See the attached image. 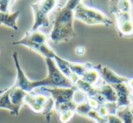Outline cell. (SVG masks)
<instances>
[{
	"label": "cell",
	"instance_id": "6da1fadb",
	"mask_svg": "<svg viewBox=\"0 0 133 123\" xmlns=\"http://www.w3.org/2000/svg\"><path fill=\"white\" fill-rule=\"evenodd\" d=\"M12 57H13L16 69H17V79L14 86L21 88L26 93H31L36 88H42V87H50V88H53V87L73 88L74 87V84L59 70L54 59H45L46 67H48V75L45 79H42L40 80H30L21 68L18 59V54L17 52H14Z\"/></svg>",
	"mask_w": 133,
	"mask_h": 123
},
{
	"label": "cell",
	"instance_id": "7a4b0ae2",
	"mask_svg": "<svg viewBox=\"0 0 133 123\" xmlns=\"http://www.w3.org/2000/svg\"><path fill=\"white\" fill-rule=\"evenodd\" d=\"M75 7L66 2L63 8L56 13L53 28L48 35V38L53 43L58 44L68 42L76 37L73 22H74Z\"/></svg>",
	"mask_w": 133,
	"mask_h": 123
},
{
	"label": "cell",
	"instance_id": "3957f363",
	"mask_svg": "<svg viewBox=\"0 0 133 123\" xmlns=\"http://www.w3.org/2000/svg\"><path fill=\"white\" fill-rule=\"evenodd\" d=\"M76 87L73 88H50V87H42L36 88L34 92H44L48 93L53 99L55 102V109L57 114L66 110H76L77 103L74 101V94L76 92ZM33 92V91H32Z\"/></svg>",
	"mask_w": 133,
	"mask_h": 123
},
{
	"label": "cell",
	"instance_id": "277c9868",
	"mask_svg": "<svg viewBox=\"0 0 133 123\" xmlns=\"http://www.w3.org/2000/svg\"><path fill=\"white\" fill-rule=\"evenodd\" d=\"M60 0H38L37 2L31 4L34 15V22L30 31L38 30L39 28L49 27V15L57 8Z\"/></svg>",
	"mask_w": 133,
	"mask_h": 123
},
{
	"label": "cell",
	"instance_id": "5b68a950",
	"mask_svg": "<svg viewBox=\"0 0 133 123\" xmlns=\"http://www.w3.org/2000/svg\"><path fill=\"white\" fill-rule=\"evenodd\" d=\"M74 17L89 26L103 25L109 27L112 25V20L106 14L94 8L86 6L83 3H80L75 8Z\"/></svg>",
	"mask_w": 133,
	"mask_h": 123
},
{
	"label": "cell",
	"instance_id": "8992f818",
	"mask_svg": "<svg viewBox=\"0 0 133 123\" xmlns=\"http://www.w3.org/2000/svg\"><path fill=\"white\" fill-rule=\"evenodd\" d=\"M25 103L36 113H42L46 120H51L52 110L55 109V102L49 95L37 94L35 92L28 93L25 98Z\"/></svg>",
	"mask_w": 133,
	"mask_h": 123
},
{
	"label": "cell",
	"instance_id": "52a82bcc",
	"mask_svg": "<svg viewBox=\"0 0 133 123\" xmlns=\"http://www.w3.org/2000/svg\"><path fill=\"white\" fill-rule=\"evenodd\" d=\"M26 94V91L13 85L0 96V108L8 110L13 116H18Z\"/></svg>",
	"mask_w": 133,
	"mask_h": 123
},
{
	"label": "cell",
	"instance_id": "ba28073f",
	"mask_svg": "<svg viewBox=\"0 0 133 123\" xmlns=\"http://www.w3.org/2000/svg\"><path fill=\"white\" fill-rule=\"evenodd\" d=\"M48 36L44 34L39 30L36 31H28L26 32L25 36L17 41H14L12 44L14 46H25L26 48H29L32 45H43L48 43Z\"/></svg>",
	"mask_w": 133,
	"mask_h": 123
},
{
	"label": "cell",
	"instance_id": "9c48e42d",
	"mask_svg": "<svg viewBox=\"0 0 133 123\" xmlns=\"http://www.w3.org/2000/svg\"><path fill=\"white\" fill-rule=\"evenodd\" d=\"M93 68H96L98 71L102 80L105 83H107V84L111 85V86L115 84H118V83L128 82V81H129L128 77L118 75V74L113 71L111 68H108V67H106V66H103V65H101V64L93 65Z\"/></svg>",
	"mask_w": 133,
	"mask_h": 123
},
{
	"label": "cell",
	"instance_id": "30bf717a",
	"mask_svg": "<svg viewBox=\"0 0 133 123\" xmlns=\"http://www.w3.org/2000/svg\"><path fill=\"white\" fill-rule=\"evenodd\" d=\"M95 99L100 104H117L118 98L114 88L104 82L98 86V97Z\"/></svg>",
	"mask_w": 133,
	"mask_h": 123
},
{
	"label": "cell",
	"instance_id": "8fae6325",
	"mask_svg": "<svg viewBox=\"0 0 133 123\" xmlns=\"http://www.w3.org/2000/svg\"><path fill=\"white\" fill-rule=\"evenodd\" d=\"M115 91L117 93V108L122 107H128L130 104L129 101V95L131 93L130 88L128 85V82L118 83V84L112 85Z\"/></svg>",
	"mask_w": 133,
	"mask_h": 123
},
{
	"label": "cell",
	"instance_id": "7c38bea8",
	"mask_svg": "<svg viewBox=\"0 0 133 123\" xmlns=\"http://www.w3.org/2000/svg\"><path fill=\"white\" fill-rule=\"evenodd\" d=\"M20 15V11L16 12H1L0 11V26H5L14 30H18L17 21Z\"/></svg>",
	"mask_w": 133,
	"mask_h": 123
},
{
	"label": "cell",
	"instance_id": "4fadbf2b",
	"mask_svg": "<svg viewBox=\"0 0 133 123\" xmlns=\"http://www.w3.org/2000/svg\"><path fill=\"white\" fill-rule=\"evenodd\" d=\"M74 86L76 87L78 90H79L82 93L85 94L88 98L96 99L98 97V87L93 86V85L86 82L80 77L75 82Z\"/></svg>",
	"mask_w": 133,
	"mask_h": 123
},
{
	"label": "cell",
	"instance_id": "5bb4252c",
	"mask_svg": "<svg viewBox=\"0 0 133 123\" xmlns=\"http://www.w3.org/2000/svg\"><path fill=\"white\" fill-rule=\"evenodd\" d=\"M28 48L32 49L33 51H35L36 53L41 55L42 57H44L45 59H54V57L57 56L56 52L48 46V43L43 44V45H32V46H30Z\"/></svg>",
	"mask_w": 133,
	"mask_h": 123
},
{
	"label": "cell",
	"instance_id": "9a60e30c",
	"mask_svg": "<svg viewBox=\"0 0 133 123\" xmlns=\"http://www.w3.org/2000/svg\"><path fill=\"white\" fill-rule=\"evenodd\" d=\"M69 68H70V70L72 71L73 74L78 76V77H81L89 68H92L93 64L89 63V62L78 63V62H70V61H69Z\"/></svg>",
	"mask_w": 133,
	"mask_h": 123
},
{
	"label": "cell",
	"instance_id": "2e32d148",
	"mask_svg": "<svg viewBox=\"0 0 133 123\" xmlns=\"http://www.w3.org/2000/svg\"><path fill=\"white\" fill-rule=\"evenodd\" d=\"M80 79H83L86 82L89 83V84L93 85V86L98 87V82H99V79H100V75L98 70L93 68V66H92V68H89Z\"/></svg>",
	"mask_w": 133,
	"mask_h": 123
},
{
	"label": "cell",
	"instance_id": "e0dca14e",
	"mask_svg": "<svg viewBox=\"0 0 133 123\" xmlns=\"http://www.w3.org/2000/svg\"><path fill=\"white\" fill-rule=\"evenodd\" d=\"M116 28L120 37H131V36H133V20L116 24Z\"/></svg>",
	"mask_w": 133,
	"mask_h": 123
},
{
	"label": "cell",
	"instance_id": "ac0fdd59",
	"mask_svg": "<svg viewBox=\"0 0 133 123\" xmlns=\"http://www.w3.org/2000/svg\"><path fill=\"white\" fill-rule=\"evenodd\" d=\"M116 115L122 120L123 123H133V114L130 111L129 107H122L118 108Z\"/></svg>",
	"mask_w": 133,
	"mask_h": 123
},
{
	"label": "cell",
	"instance_id": "d6986e66",
	"mask_svg": "<svg viewBox=\"0 0 133 123\" xmlns=\"http://www.w3.org/2000/svg\"><path fill=\"white\" fill-rule=\"evenodd\" d=\"M117 12L132 13V3H131V0H119L118 7H117Z\"/></svg>",
	"mask_w": 133,
	"mask_h": 123
},
{
	"label": "cell",
	"instance_id": "ffe728a7",
	"mask_svg": "<svg viewBox=\"0 0 133 123\" xmlns=\"http://www.w3.org/2000/svg\"><path fill=\"white\" fill-rule=\"evenodd\" d=\"M86 117L89 118V119L94 120L96 123H107V119L106 118H103L102 116H100L99 114L98 113L96 109H93L91 108L89 111V113L86 115Z\"/></svg>",
	"mask_w": 133,
	"mask_h": 123
},
{
	"label": "cell",
	"instance_id": "44dd1931",
	"mask_svg": "<svg viewBox=\"0 0 133 123\" xmlns=\"http://www.w3.org/2000/svg\"><path fill=\"white\" fill-rule=\"evenodd\" d=\"M91 108H92L89 106V102H88V99H87V100L84 101V102L79 103V104L77 105V108H76L75 112H76V113H78V114H79V115L86 117V115L89 113V111L91 109Z\"/></svg>",
	"mask_w": 133,
	"mask_h": 123
},
{
	"label": "cell",
	"instance_id": "7402d4cb",
	"mask_svg": "<svg viewBox=\"0 0 133 123\" xmlns=\"http://www.w3.org/2000/svg\"><path fill=\"white\" fill-rule=\"evenodd\" d=\"M75 114H76V112L74 110H66V111L61 112V113L58 114L59 121L61 123H69L72 119V118L74 117Z\"/></svg>",
	"mask_w": 133,
	"mask_h": 123
},
{
	"label": "cell",
	"instance_id": "603a6c76",
	"mask_svg": "<svg viewBox=\"0 0 133 123\" xmlns=\"http://www.w3.org/2000/svg\"><path fill=\"white\" fill-rule=\"evenodd\" d=\"M116 17V24L122 22H126V21L133 20V16L132 13H123V12H117L115 14Z\"/></svg>",
	"mask_w": 133,
	"mask_h": 123
},
{
	"label": "cell",
	"instance_id": "cb8c5ba5",
	"mask_svg": "<svg viewBox=\"0 0 133 123\" xmlns=\"http://www.w3.org/2000/svg\"><path fill=\"white\" fill-rule=\"evenodd\" d=\"M16 0H0V11L9 12Z\"/></svg>",
	"mask_w": 133,
	"mask_h": 123
},
{
	"label": "cell",
	"instance_id": "d4e9b609",
	"mask_svg": "<svg viewBox=\"0 0 133 123\" xmlns=\"http://www.w3.org/2000/svg\"><path fill=\"white\" fill-rule=\"evenodd\" d=\"M118 1L119 0H109V9L111 14H115L117 12Z\"/></svg>",
	"mask_w": 133,
	"mask_h": 123
},
{
	"label": "cell",
	"instance_id": "484cf974",
	"mask_svg": "<svg viewBox=\"0 0 133 123\" xmlns=\"http://www.w3.org/2000/svg\"><path fill=\"white\" fill-rule=\"evenodd\" d=\"M86 52V48H84L83 46H78L76 48H75V53L78 56H82L84 55Z\"/></svg>",
	"mask_w": 133,
	"mask_h": 123
},
{
	"label": "cell",
	"instance_id": "4316f807",
	"mask_svg": "<svg viewBox=\"0 0 133 123\" xmlns=\"http://www.w3.org/2000/svg\"><path fill=\"white\" fill-rule=\"evenodd\" d=\"M128 85L130 88L131 90H133V79H129V81H128Z\"/></svg>",
	"mask_w": 133,
	"mask_h": 123
},
{
	"label": "cell",
	"instance_id": "83f0119b",
	"mask_svg": "<svg viewBox=\"0 0 133 123\" xmlns=\"http://www.w3.org/2000/svg\"><path fill=\"white\" fill-rule=\"evenodd\" d=\"M8 88H1V89H0V96L2 95L3 93H4V92H6V90H8Z\"/></svg>",
	"mask_w": 133,
	"mask_h": 123
}]
</instances>
